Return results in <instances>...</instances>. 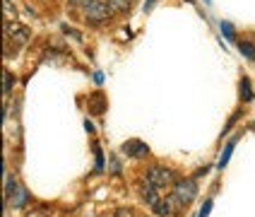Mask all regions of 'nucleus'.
<instances>
[{
  "mask_svg": "<svg viewBox=\"0 0 255 217\" xmlns=\"http://www.w3.org/2000/svg\"><path fill=\"white\" fill-rule=\"evenodd\" d=\"M241 94H243V99L246 101L253 99V89H251V82H248V80H243L241 82Z\"/></svg>",
  "mask_w": 255,
  "mask_h": 217,
  "instance_id": "9b49d317",
  "label": "nucleus"
},
{
  "mask_svg": "<svg viewBox=\"0 0 255 217\" xmlns=\"http://www.w3.org/2000/svg\"><path fill=\"white\" fill-rule=\"evenodd\" d=\"M156 191H159V188L152 186V184L142 188V198H144V203H147V205H152V208H156V205L161 203V198H159V193H156Z\"/></svg>",
  "mask_w": 255,
  "mask_h": 217,
  "instance_id": "423d86ee",
  "label": "nucleus"
},
{
  "mask_svg": "<svg viewBox=\"0 0 255 217\" xmlns=\"http://www.w3.org/2000/svg\"><path fill=\"white\" fill-rule=\"evenodd\" d=\"M24 201H27V193H24V191H17V198L12 201V205H14V208H22V205H24Z\"/></svg>",
  "mask_w": 255,
  "mask_h": 217,
  "instance_id": "f8f14e48",
  "label": "nucleus"
},
{
  "mask_svg": "<svg viewBox=\"0 0 255 217\" xmlns=\"http://www.w3.org/2000/svg\"><path fill=\"white\" fill-rule=\"evenodd\" d=\"M2 77H5V85H2V92L5 94H10V89H12V85H14V75L10 70H5L2 72Z\"/></svg>",
  "mask_w": 255,
  "mask_h": 217,
  "instance_id": "9d476101",
  "label": "nucleus"
},
{
  "mask_svg": "<svg viewBox=\"0 0 255 217\" xmlns=\"http://www.w3.org/2000/svg\"><path fill=\"white\" fill-rule=\"evenodd\" d=\"M195 196H198V184H195V179H183V181H176L173 193H171L169 201L173 203V208L178 210V208L190 205V203L195 201Z\"/></svg>",
  "mask_w": 255,
  "mask_h": 217,
  "instance_id": "f257e3e1",
  "label": "nucleus"
},
{
  "mask_svg": "<svg viewBox=\"0 0 255 217\" xmlns=\"http://www.w3.org/2000/svg\"><path fill=\"white\" fill-rule=\"evenodd\" d=\"M5 36L12 39L17 46H24V43L31 39V31H29L24 24H17V22H7L5 24Z\"/></svg>",
  "mask_w": 255,
  "mask_h": 217,
  "instance_id": "7ed1b4c3",
  "label": "nucleus"
},
{
  "mask_svg": "<svg viewBox=\"0 0 255 217\" xmlns=\"http://www.w3.org/2000/svg\"><path fill=\"white\" fill-rule=\"evenodd\" d=\"M116 217H135V215H132V210H118Z\"/></svg>",
  "mask_w": 255,
  "mask_h": 217,
  "instance_id": "f3484780",
  "label": "nucleus"
},
{
  "mask_svg": "<svg viewBox=\"0 0 255 217\" xmlns=\"http://www.w3.org/2000/svg\"><path fill=\"white\" fill-rule=\"evenodd\" d=\"M109 5H111L114 12H128L130 5H132V0H109Z\"/></svg>",
  "mask_w": 255,
  "mask_h": 217,
  "instance_id": "0eeeda50",
  "label": "nucleus"
},
{
  "mask_svg": "<svg viewBox=\"0 0 255 217\" xmlns=\"http://www.w3.org/2000/svg\"><path fill=\"white\" fill-rule=\"evenodd\" d=\"M27 217H48V215H46V213H29Z\"/></svg>",
  "mask_w": 255,
  "mask_h": 217,
  "instance_id": "6ab92c4d",
  "label": "nucleus"
},
{
  "mask_svg": "<svg viewBox=\"0 0 255 217\" xmlns=\"http://www.w3.org/2000/svg\"><path fill=\"white\" fill-rule=\"evenodd\" d=\"M147 184H152L156 188H166L173 184V172L169 169H161V167H154L152 172L147 174Z\"/></svg>",
  "mask_w": 255,
  "mask_h": 217,
  "instance_id": "20e7f679",
  "label": "nucleus"
},
{
  "mask_svg": "<svg viewBox=\"0 0 255 217\" xmlns=\"http://www.w3.org/2000/svg\"><path fill=\"white\" fill-rule=\"evenodd\" d=\"M231 150H234V143H229V147L224 150V155H222V159H219V167H224L229 162V157H231Z\"/></svg>",
  "mask_w": 255,
  "mask_h": 217,
  "instance_id": "ddd939ff",
  "label": "nucleus"
},
{
  "mask_svg": "<svg viewBox=\"0 0 255 217\" xmlns=\"http://www.w3.org/2000/svg\"><path fill=\"white\" fill-rule=\"evenodd\" d=\"M222 31L227 34V39H234V27H231L229 22H224V24H222Z\"/></svg>",
  "mask_w": 255,
  "mask_h": 217,
  "instance_id": "4468645a",
  "label": "nucleus"
},
{
  "mask_svg": "<svg viewBox=\"0 0 255 217\" xmlns=\"http://www.w3.org/2000/svg\"><path fill=\"white\" fill-rule=\"evenodd\" d=\"M239 48H241V53H243L246 58H251V60H255V43L243 41L241 46H239Z\"/></svg>",
  "mask_w": 255,
  "mask_h": 217,
  "instance_id": "1a4fd4ad",
  "label": "nucleus"
},
{
  "mask_svg": "<svg viewBox=\"0 0 255 217\" xmlns=\"http://www.w3.org/2000/svg\"><path fill=\"white\" fill-rule=\"evenodd\" d=\"M109 12H111V5L104 2V0H92L85 7V14L89 22H104V19H109Z\"/></svg>",
  "mask_w": 255,
  "mask_h": 217,
  "instance_id": "f03ea898",
  "label": "nucleus"
},
{
  "mask_svg": "<svg viewBox=\"0 0 255 217\" xmlns=\"http://www.w3.org/2000/svg\"><path fill=\"white\" fill-rule=\"evenodd\" d=\"M5 17L10 19V17H14V10L10 7V0H5Z\"/></svg>",
  "mask_w": 255,
  "mask_h": 217,
  "instance_id": "dca6fc26",
  "label": "nucleus"
},
{
  "mask_svg": "<svg viewBox=\"0 0 255 217\" xmlns=\"http://www.w3.org/2000/svg\"><path fill=\"white\" fill-rule=\"evenodd\" d=\"M210 208H212V203L207 201L205 205H202V210H200V217H207V215H210Z\"/></svg>",
  "mask_w": 255,
  "mask_h": 217,
  "instance_id": "2eb2a0df",
  "label": "nucleus"
},
{
  "mask_svg": "<svg viewBox=\"0 0 255 217\" xmlns=\"http://www.w3.org/2000/svg\"><path fill=\"white\" fill-rule=\"evenodd\" d=\"M154 210H156V215L166 217V215H171V213H173V203H171V201H166V203L161 201V203H159V205L154 208Z\"/></svg>",
  "mask_w": 255,
  "mask_h": 217,
  "instance_id": "6e6552de",
  "label": "nucleus"
},
{
  "mask_svg": "<svg viewBox=\"0 0 255 217\" xmlns=\"http://www.w3.org/2000/svg\"><path fill=\"white\" fill-rule=\"evenodd\" d=\"M121 150L126 152L128 157H135V159L147 157V155H149V147H147V145L142 143V140H126Z\"/></svg>",
  "mask_w": 255,
  "mask_h": 217,
  "instance_id": "39448f33",
  "label": "nucleus"
},
{
  "mask_svg": "<svg viewBox=\"0 0 255 217\" xmlns=\"http://www.w3.org/2000/svg\"><path fill=\"white\" fill-rule=\"evenodd\" d=\"M92 0H70V5H75V7H80V5H89Z\"/></svg>",
  "mask_w": 255,
  "mask_h": 217,
  "instance_id": "a211bd4d",
  "label": "nucleus"
}]
</instances>
